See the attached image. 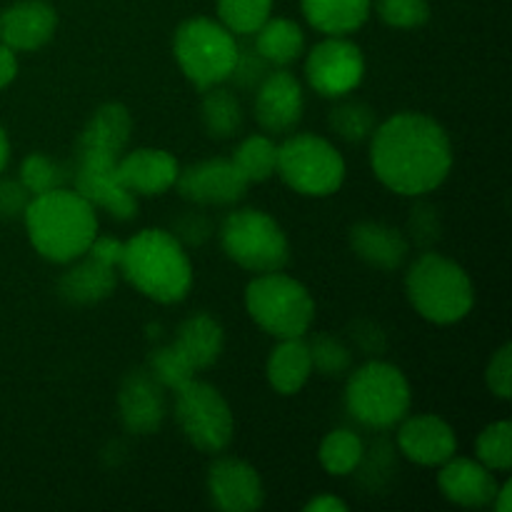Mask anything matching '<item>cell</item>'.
I'll return each instance as SVG.
<instances>
[{"mask_svg":"<svg viewBox=\"0 0 512 512\" xmlns=\"http://www.w3.org/2000/svg\"><path fill=\"white\" fill-rule=\"evenodd\" d=\"M370 165L388 190L420 198L440 188L450 175L453 143L438 120L405 110L370 135Z\"/></svg>","mask_w":512,"mask_h":512,"instance_id":"cell-1","label":"cell"},{"mask_svg":"<svg viewBox=\"0 0 512 512\" xmlns=\"http://www.w3.org/2000/svg\"><path fill=\"white\" fill-rule=\"evenodd\" d=\"M28 240L45 260L68 265L88 253L98 235V213L73 188L33 195L23 213Z\"/></svg>","mask_w":512,"mask_h":512,"instance_id":"cell-2","label":"cell"},{"mask_svg":"<svg viewBox=\"0 0 512 512\" xmlns=\"http://www.w3.org/2000/svg\"><path fill=\"white\" fill-rule=\"evenodd\" d=\"M120 275L155 303H180L193 288V265L170 230L148 228L123 245Z\"/></svg>","mask_w":512,"mask_h":512,"instance_id":"cell-3","label":"cell"},{"mask_svg":"<svg viewBox=\"0 0 512 512\" xmlns=\"http://www.w3.org/2000/svg\"><path fill=\"white\" fill-rule=\"evenodd\" d=\"M405 293L420 318L435 325L463 320L475 305L473 280L455 260L425 250L405 273Z\"/></svg>","mask_w":512,"mask_h":512,"instance_id":"cell-4","label":"cell"},{"mask_svg":"<svg viewBox=\"0 0 512 512\" xmlns=\"http://www.w3.org/2000/svg\"><path fill=\"white\" fill-rule=\"evenodd\" d=\"M245 308L258 328L278 340L303 338L315 320L310 290L283 270L255 275L245 288Z\"/></svg>","mask_w":512,"mask_h":512,"instance_id":"cell-5","label":"cell"},{"mask_svg":"<svg viewBox=\"0 0 512 512\" xmlns=\"http://www.w3.org/2000/svg\"><path fill=\"white\" fill-rule=\"evenodd\" d=\"M413 390L403 370L385 360L360 365L345 385V408L360 425L388 430L410 413Z\"/></svg>","mask_w":512,"mask_h":512,"instance_id":"cell-6","label":"cell"},{"mask_svg":"<svg viewBox=\"0 0 512 512\" xmlns=\"http://www.w3.org/2000/svg\"><path fill=\"white\" fill-rule=\"evenodd\" d=\"M238 48L235 35L213 18L185 20L173 38L175 60L198 90H208L230 78Z\"/></svg>","mask_w":512,"mask_h":512,"instance_id":"cell-7","label":"cell"},{"mask_svg":"<svg viewBox=\"0 0 512 512\" xmlns=\"http://www.w3.org/2000/svg\"><path fill=\"white\" fill-rule=\"evenodd\" d=\"M225 255L250 273L283 270L290 260V243L278 220L258 208L233 210L220 228Z\"/></svg>","mask_w":512,"mask_h":512,"instance_id":"cell-8","label":"cell"},{"mask_svg":"<svg viewBox=\"0 0 512 512\" xmlns=\"http://www.w3.org/2000/svg\"><path fill=\"white\" fill-rule=\"evenodd\" d=\"M275 173L305 198H328L345 180V160L330 140L313 133L288 135L278 145Z\"/></svg>","mask_w":512,"mask_h":512,"instance_id":"cell-9","label":"cell"},{"mask_svg":"<svg viewBox=\"0 0 512 512\" xmlns=\"http://www.w3.org/2000/svg\"><path fill=\"white\" fill-rule=\"evenodd\" d=\"M175 420L183 430L185 440L200 453L218 455L233 440L235 420L228 400L215 385L193 378L173 390Z\"/></svg>","mask_w":512,"mask_h":512,"instance_id":"cell-10","label":"cell"},{"mask_svg":"<svg viewBox=\"0 0 512 512\" xmlns=\"http://www.w3.org/2000/svg\"><path fill=\"white\" fill-rule=\"evenodd\" d=\"M118 160L98 150L75 148L70 180L73 190H78L93 208L105 210L115 220H133L138 215V198L118 180Z\"/></svg>","mask_w":512,"mask_h":512,"instance_id":"cell-11","label":"cell"},{"mask_svg":"<svg viewBox=\"0 0 512 512\" xmlns=\"http://www.w3.org/2000/svg\"><path fill=\"white\" fill-rule=\"evenodd\" d=\"M363 75V50L348 35H328L305 58V80L323 98H348L363 83Z\"/></svg>","mask_w":512,"mask_h":512,"instance_id":"cell-12","label":"cell"},{"mask_svg":"<svg viewBox=\"0 0 512 512\" xmlns=\"http://www.w3.org/2000/svg\"><path fill=\"white\" fill-rule=\"evenodd\" d=\"M255 103L253 113L260 128L275 138V135H290L303 120L305 95L303 85L290 70H270L263 83L253 90Z\"/></svg>","mask_w":512,"mask_h":512,"instance_id":"cell-13","label":"cell"},{"mask_svg":"<svg viewBox=\"0 0 512 512\" xmlns=\"http://www.w3.org/2000/svg\"><path fill=\"white\" fill-rule=\"evenodd\" d=\"M175 188L193 205H235L248 183L230 158H210L180 170Z\"/></svg>","mask_w":512,"mask_h":512,"instance_id":"cell-14","label":"cell"},{"mask_svg":"<svg viewBox=\"0 0 512 512\" xmlns=\"http://www.w3.org/2000/svg\"><path fill=\"white\" fill-rule=\"evenodd\" d=\"M118 410L128 433H158L165 413H168V408H165V388L148 368L133 370L120 383Z\"/></svg>","mask_w":512,"mask_h":512,"instance_id":"cell-15","label":"cell"},{"mask_svg":"<svg viewBox=\"0 0 512 512\" xmlns=\"http://www.w3.org/2000/svg\"><path fill=\"white\" fill-rule=\"evenodd\" d=\"M208 493L215 508L223 512H253L265 500L258 470L238 458H218L210 465Z\"/></svg>","mask_w":512,"mask_h":512,"instance_id":"cell-16","label":"cell"},{"mask_svg":"<svg viewBox=\"0 0 512 512\" xmlns=\"http://www.w3.org/2000/svg\"><path fill=\"white\" fill-rule=\"evenodd\" d=\"M400 423L403 425L398 430V448L410 463L438 468L458 450L455 430L438 415H405Z\"/></svg>","mask_w":512,"mask_h":512,"instance_id":"cell-17","label":"cell"},{"mask_svg":"<svg viewBox=\"0 0 512 512\" xmlns=\"http://www.w3.org/2000/svg\"><path fill=\"white\" fill-rule=\"evenodd\" d=\"M58 28V13L45 0H20L0 13V43L15 53L38 50L48 43Z\"/></svg>","mask_w":512,"mask_h":512,"instance_id":"cell-18","label":"cell"},{"mask_svg":"<svg viewBox=\"0 0 512 512\" xmlns=\"http://www.w3.org/2000/svg\"><path fill=\"white\" fill-rule=\"evenodd\" d=\"M180 165L168 150L138 148L118 160V180L125 190L138 195H163L175 185Z\"/></svg>","mask_w":512,"mask_h":512,"instance_id":"cell-19","label":"cell"},{"mask_svg":"<svg viewBox=\"0 0 512 512\" xmlns=\"http://www.w3.org/2000/svg\"><path fill=\"white\" fill-rule=\"evenodd\" d=\"M440 493L445 500L460 505V508H485L493 505L498 493V480L490 468L473 458H450L440 465L438 475Z\"/></svg>","mask_w":512,"mask_h":512,"instance_id":"cell-20","label":"cell"},{"mask_svg":"<svg viewBox=\"0 0 512 512\" xmlns=\"http://www.w3.org/2000/svg\"><path fill=\"white\" fill-rule=\"evenodd\" d=\"M348 240L353 253L363 263L378 270H398L403 268L410 255V240L403 230L393 228L378 220H363L348 230Z\"/></svg>","mask_w":512,"mask_h":512,"instance_id":"cell-21","label":"cell"},{"mask_svg":"<svg viewBox=\"0 0 512 512\" xmlns=\"http://www.w3.org/2000/svg\"><path fill=\"white\" fill-rule=\"evenodd\" d=\"M170 345H173L175 353L188 363V368L193 370V373H200V370L218 363V358L223 355V325H220L213 315L195 313L180 323L175 340Z\"/></svg>","mask_w":512,"mask_h":512,"instance_id":"cell-22","label":"cell"},{"mask_svg":"<svg viewBox=\"0 0 512 512\" xmlns=\"http://www.w3.org/2000/svg\"><path fill=\"white\" fill-rule=\"evenodd\" d=\"M115 285H118V268L100 263L85 253L60 275L58 295L70 305H95L110 298Z\"/></svg>","mask_w":512,"mask_h":512,"instance_id":"cell-23","label":"cell"},{"mask_svg":"<svg viewBox=\"0 0 512 512\" xmlns=\"http://www.w3.org/2000/svg\"><path fill=\"white\" fill-rule=\"evenodd\" d=\"M130 133H133V118H130L128 108L120 103H105L85 123L78 138V148L98 150V153L120 158L128 148Z\"/></svg>","mask_w":512,"mask_h":512,"instance_id":"cell-24","label":"cell"},{"mask_svg":"<svg viewBox=\"0 0 512 512\" xmlns=\"http://www.w3.org/2000/svg\"><path fill=\"white\" fill-rule=\"evenodd\" d=\"M265 375L275 393L295 395L305 388V383L313 375V363H310V350L303 338L280 340L278 348L270 353Z\"/></svg>","mask_w":512,"mask_h":512,"instance_id":"cell-25","label":"cell"},{"mask_svg":"<svg viewBox=\"0 0 512 512\" xmlns=\"http://www.w3.org/2000/svg\"><path fill=\"white\" fill-rule=\"evenodd\" d=\"M300 5L305 20L323 35L355 33L373 10V0H300Z\"/></svg>","mask_w":512,"mask_h":512,"instance_id":"cell-26","label":"cell"},{"mask_svg":"<svg viewBox=\"0 0 512 512\" xmlns=\"http://www.w3.org/2000/svg\"><path fill=\"white\" fill-rule=\"evenodd\" d=\"M253 35L255 50L278 68L295 63L305 53L303 28L290 18H268Z\"/></svg>","mask_w":512,"mask_h":512,"instance_id":"cell-27","label":"cell"},{"mask_svg":"<svg viewBox=\"0 0 512 512\" xmlns=\"http://www.w3.org/2000/svg\"><path fill=\"white\" fill-rule=\"evenodd\" d=\"M200 118H203L205 133L215 140H230L243 128V108H240L238 95L230 88L203 90V103H200Z\"/></svg>","mask_w":512,"mask_h":512,"instance_id":"cell-28","label":"cell"},{"mask_svg":"<svg viewBox=\"0 0 512 512\" xmlns=\"http://www.w3.org/2000/svg\"><path fill=\"white\" fill-rule=\"evenodd\" d=\"M318 458L325 473L333 475V478H345V475H353L363 465L365 445L358 433L340 428L325 435L323 443H320Z\"/></svg>","mask_w":512,"mask_h":512,"instance_id":"cell-29","label":"cell"},{"mask_svg":"<svg viewBox=\"0 0 512 512\" xmlns=\"http://www.w3.org/2000/svg\"><path fill=\"white\" fill-rule=\"evenodd\" d=\"M235 168L245 178V183H263L275 173L278 165V145L270 135H248L243 143L235 148L233 158Z\"/></svg>","mask_w":512,"mask_h":512,"instance_id":"cell-30","label":"cell"},{"mask_svg":"<svg viewBox=\"0 0 512 512\" xmlns=\"http://www.w3.org/2000/svg\"><path fill=\"white\" fill-rule=\"evenodd\" d=\"M330 110L328 125L338 138L348 140V143H363L378 128V118L370 105L360 103V100H343Z\"/></svg>","mask_w":512,"mask_h":512,"instance_id":"cell-31","label":"cell"},{"mask_svg":"<svg viewBox=\"0 0 512 512\" xmlns=\"http://www.w3.org/2000/svg\"><path fill=\"white\" fill-rule=\"evenodd\" d=\"M20 183L25 185L30 195H43L50 190L65 188L70 180V165L58 163L43 153H30L20 163Z\"/></svg>","mask_w":512,"mask_h":512,"instance_id":"cell-32","label":"cell"},{"mask_svg":"<svg viewBox=\"0 0 512 512\" xmlns=\"http://www.w3.org/2000/svg\"><path fill=\"white\" fill-rule=\"evenodd\" d=\"M273 13V0H218V18L233 35H253Z\"/></svg>","mask_w":512,"mask_h":512,"instance_id":"cell-33","label":"cell"},{"mask_svg":"<svg viewBox=\"0 0 512 512\" xmlns=\"http://www.w3.org/2000/svg\"><path fill=\"white\" fill-rule=\"evenodd\" d=\"M310 363L313 370H318L325 378H340L353 368V353L340 338L330 333H318L308 343Z\"/></svg>","mask_w":512,"mask_h":512,"instance_id":"cell-34","label":"cell"},{"mask_svg":"<svg viewBox=\"0 0 512 512\" xmlns=\"http://www.w3.org/2000/svg\"><path fill=\"white\" fill-rule=\"evenodd\" d=\"M478 460L490 470H510L512 465V425L508 420L488 425L475 443Z\"/></svg>","mask_w":512,"mask_h":512,"instance_id":"cell-35","label":"cell"},{"mask_svg":"<svg viewBox=\"0 0 512 512\" xmlns=\"http://www.w3.org/2000/svg\"><path fill=\"white\" fill-rule=\"evenodd\" d=\"M375 13L390 28L413 30L428 23V0H375Z\"/></svg>","mask_w":512,"mask_h":512,"instance_id":"cell-36","label":"cell"},{"mask_svg":"<svg viewBox=\"0 0 512 512\" xmlns=\"http://www.w3.org/2000/svg\"><path fill=\"white\" fill-rule=\"evenodd\" d=\"M148 370L160 380L163 388H170V390L180 388V385H185L188 380H193L195 375H198L188 368V363H185L178 353H175L173 345H165V348L153 350Z\"/></svg>","mask_w":512,"mask_h":512,"instance_id":"cell-37","label":"cell"},{"mask_svg":"<svg viewBox=\"0 0 512 512\" xmlns=\"http://www.w3.org/2000/svg\"><path fill=\"white\" fill-rule=\"evenodd\" d=\"M270 73V63L255 50V45H240L238 58H235L230 83L238 90H255Z\"/></svg>","mask_w":512,"mask_h":512,"instance_id":"cell-38","label":"cell"},{"mask_svg":"<svg viewBox=\"0 0 512 512\" xmlns=\"http://www.w3.org/2000/svg\"><path fill=\"white\" fill-rule=\"evenodd\" d=\"M408 230L413 243H418L423 250H433V245L440 240L443 233V223H440V215L433 205L420 203L410 210Z\"/></svg>","mask_w":512,"mask_h":512,"instance_id":"cell-39","label":"cell"},{"mask_svg":"<svg viewBox=\"0 0 512 512\" xmlns=\"http://www.w3.org/2000/svg\"><path fill=\"white\" fill-rule=\"evenodd\" d=\"M485 383H488L490 393L498 395L500 400L512 398V348L510 345H503V348L490 358L488 370H485Z\"/></svg>","mask_w":512,"mask_h":512,"instance_id":"cell-40","label":"cell"},{"mask_svg":"<svg viewBox=\"0 0 512 512\" xmlns=\"http://www.w3.org/2000/svg\"><path fill=\"white\" fill-rule=\"evenodd\" d=\"M170 233H173L183 245H193V248H198V245H203L205 240L213 235V223H210L208 215L188 210V213H183L178 220H175Z\"/></svg>","mask_w":512,"mask_h":512,"instance_id":"cell-41","label":"cell"},{"mask_svg":"<svg viewBox=\"0 0 512 512\" xmlns=\"http://www.w3.org/2000/svg\"><path fill=\"white\" fill-rule=\"evenodd\" d=\"M33 195L25 190L20 180H0V218L13 220L23 218Z\"/></svg>","mask_w":512,"mask_h":512,"instance_id":"cell-42","label":"cell"},{"mask_svg":"<svg viewBox=\"0 0 512 512\" xmlns=\"http://www.w3.org/2000/svg\"><path fill=\"white\" fill-rule=\"evenodd\" d=\"M350 338L355 340V345H358L365 355H383L385 333L380 325L370 323V320H358V323L350 328Z\"/></svg>","mask_w":512,"mask_h":512,"instance_id":"cell-43","label":"cell"},{"mask_svg":"<svg viewBox=\"0 0 512 512\" xmlns=\"http://www.w3.org/2000/svg\"><path fill=\"white\" fill-rule=\"evenodd\" d=\"M123 245L125 243H120V240L115 238H108V235H95V240L88 248V255L90 258L100 260V263L118 268L120 258H123Z\"/></svg>","mask_w":512,"mask_h":512,"instance_id":"cell-44","label":"cell"},{"mask_svg":"<svg viewBox=\"0 0 512 512\" xmlns=\"http://www.w3.org/2000/svg\"><path fill=\"white\" fill-rule=\"evenodd\" d=\"M15 75H18V55H15L13 48L0 43V90L8 88Z\"/></svg>","mask_w":512,"mask_h":512,"instance_id":"cell-45","label":"cell"},{"mask_svg":"<svg viewBox=\"0 0 512 512\" xmlns=\"http://www.w3.org/2000/svg\"><path fill=\"white\" fill-rule=\"evenodd\" d=\"M345 510H348V505H345L340 498H335V495H318V498H313L308 505H305V512H345Z\"/></svg>","mask_w":512,"mask_h":512,"instance_id":"cell-46","label":"cell"},{"mask_svg":"<svg viewBox=\"0 0 512 512\" xmlns=\"http://www.w3.org/2000/svg\"><path fill=\"white\" fill-rule=\"evenodd\" d=\"M510 498H512V485L505 483L503 488H498L493 500V508L498 512H510Z\"/></svg>","mask_w":512,"mask_h":512,"instance_id":"cell-47","label":"cell"},{"mask_svg":"<svg viewBox=\"0 0 512 512\" xmlns=\"http://www.w3.org/2000/svg\"><path fill=\"white\" fill-rule=\"evenodd\" d=\"M8 160H10V140H8V133H5V128L0 125V173L8 168Z\"/></svg>","mask_w":512,"mask_h":512,"instance_id":"cell-48","label":"cell"}]
</instances>
